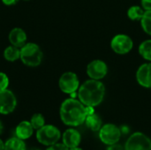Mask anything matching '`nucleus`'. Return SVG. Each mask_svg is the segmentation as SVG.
<instances>
[{
	"instance_id": "nucleus-24",
	"label": "nucleus",
	"mask_w": 151,
	"mask_h": 150,
	"mask_svg": "<svg viewBox=\"0 0 151 150\" xmlns=\"http://www.w3.org/2000/svg\"><path fill=\"white\" fill-rule=\"evenodd\" d=\"M141 3L144 11H151V0H141Z\"/></svg>"
},
{
	"instance_id": "nucleus-22",
	"label": "nucleus",
	"mask_w": 151,
	"mask_h": 150,
	"mask_svg": "<svg viewBox=\"0 0 151 150\" xmlns=\"http://www.w3.org/2000/svg\"><path fill=\"white\" fill-rule=\"evenodd\" d=\"M8 86H9L8 76L4 72H0V90L8 88Z\"/></svg>"
},
{
	"instance_id": "nucleus-15",
	"label": "nucleus",
	"mask_w": 151,
	"mask_h": 150,
	"mask_svg": "<svg viewBox=\"0 0 151 150\" xmlns=\"http://www.w3.org/2000/svg\"><path fill=\"white\" fill-rule=\"evenodd\" d=\"M86 126L93 132H98L102 127V119L95 112L89 115H87L85 119Z\"/></svg>"
},
{
	"instance_id": "nucleus-14",
	"label": "nucleus",
	"mask_w": 151,
	"mask_h": 150,
	"mask_svg": "<svg viewBox=\"0 0 151 150\" xmlns=\"http://www.w3.org/2000/svg\"><path fill=\"white\" fill-rule=\"evenodd\" d=\"M34 128L30 123V121H21L20 123L18 124V126L15 128V135L16 137L25 141L29 139L33 133H34Z\"/></svg>"
},
{
	"instance_id": "nucleus-12",
	"label": "nucleus",
	"mask_w": 151,
	"mask_h": 150,
	"mask_svg": "<svg viewBox=\"0 0 151 150\" xmlns=\"http://www.w3.org/2000/svg\"><path fill=\"white\" fill-rule=\"evenodd\" d=\"M62 141H63L62 143H64L68 149H73L80 145L81 141V136L77 130L73 128H69L63 133Z\"/></svg>"
},
{
	"instance_id": "nucleus-30",
	"label": "nucleus",
	"mask_w": 151,
	"mask_h": 150,
	"mask_svg": "<svg viewBox=\"0 0 151 150\" xmlns=\"http://www.w3.org/2000/svg\"><path fill=\"white\" fill-rule=\"evenodd\" d=\"M28 150H41V149H37V148H32V149H28Z\"/></svg>"
},
{
	"instance_id": "nucleus-29",
	"label": "nucleus",
	"mask_w": 151,
	"mask_h": 150,
	"mask_svg": "<svg viewBox=\"0 0 151 150\" xmlns=\"http://www.w3.org/2000/svg\"><path fill=\"white\" fill-rule=\"evenodd\" d=\"M69 150H83L82 149L79 148V147H76V148H73V149H69Z\"/></svg>"
},
{
	"instance_id": "nucleus-8",
	"label": "nucleus",
	"mask_w": 151,
	"mask_h": 150,
	"mask_svg": "<svg viewBox=\"0 0 151 150\" xmlns=\"http://www.w3.org/2000/svg\"><path fill=\"white\" fill-rule=\"evenodd\" d=\"M111 47L112 50L119 55H124L130 52L134 47L133 40L130 36L123 34L115 35L111 42Z\"/></svg>"
},
{
	"instance_id": "nucleus-11",
	"label": "nucleus",
	"mask_w": 151,
	"mask_h": 150,
	"mask_svg": "<svg viewBox=\"0 0 151 150\" xmlns=\"http://www.w3.org/2000/svg\"><path fill=\"white\" fill-rule=\"evenodd\" d=\"M136 80L142 87L151 88V63L143 64L138 68Z\"/></svg>"
},
{
	"instance_id": "nucleus-7",
	"label": "nucleus",
	"mask_w": 151,
	"mask_h": 150,
	"mask_svg": "<svg viewBox=\"0 0 151 150\" xmlns=\"http://www.w3.org/2000/svg\"><path fill=\"white\" fill-rule=\"evenodd\" d=\"M121 137L120 129L114 124L104 125L99 130V138L105 145H112L118 143Z\"/></svg>"
},
{
	"instance_id": "nucleus-23",
	"label": "nucleus",
	"mask_w": 151,
	"mask_h": 150,
	"mask_svg": "<svg viewBox=\"0 0 151 150\" xmlns=\"http://www.w3.org/2000/svg\"><path fill=\"white\" fill-rule=\"evenodd\" d=\"M46 150H69V149L64 143H56L54 145L49 146Z\"/></svg>"
},
{
	"instance_id": "nucleus-20",
	"label": "nucleus",
	"mask_w": 151,
	"mask_h": 150,
	"mask_svg": "<svg viewBox=\"0 0 151 150\" xmlns=\"http://www.w3.org/2000/svg\"><path fill=\"white\" fill-rule=\"evenodd\" d=\"M141 25L143 31L151 35V11H145L141 19Z\"/></svg>"
},
{
	"instance_id": "nucleus-25",
	"label": "nucleus",
	"mask_w": 151,
	"mask_h": 150,
	"mask_svg": "<svg viewBox=\"0 0 151 150\" xmlns=\"http://www.w3.org/2000/svg\"><path fill=\"white\" fill-rule=\"evenodd\" d=\"M106 150H124V149L120 144L115 143V144H112V145H109Z\"/></svg>"
},
{
	"instance_id": "nucleus-2",
	"label": "nucleus",
	"mask_w": 151,
	"mask_h": 150,
	"mask_svg": "<svg viewBox=\"0 0 151 150\" xmlns=\"http://www.w3.org/2000/svg\"><path fill=\"white\" fill-rule=\"evenodd\" d=\"M104 95L105 87L103 82L97 80H88L81 84L78 89L79 100L85 106H98L103 102Z\"/></svg>"
},
{
	"instance_id": "nucleus-19",
	"label": "nucleus",
	"mask_w": 151,
	"mask_h": 150,
	"mask_svg": "<svg viewBox=\"0 0 151 150\" xmlns=\"http://www.w3.org/2000/svg\"><path fill=\"white\" fill-rule=\"evenodd\" d=\"M139 53L144 59L151 62V40H146L140 44Z\"/></svg>"
},
{
	"instance_id": "nucleus-4",
	"label": "nucleus",
	"mask_w": 151,
	"mask_h": 150,
	"mask_svg": "<svg viewBox=\"0 0 151 150\" xmlns=\"http://www.w3.org/2000/svg\"><path fill=\"white\" fill-rule=\"evenodd\" d=\"M61 133L58 127L52 125H44L36 132V139L39 143L44 146H51L58 142Z\"/></svg>"
},
{
	"instance_id": "nucleus-3",
	"label": "nucleus",
	"mask_w": 151,
	"mask_h": 150,
	"mask_svg": "<svg viewBox=\"0 0 151 150\" xmlns=\"http://www.w3.org/2000/svg\"><path fill=\"white\" fill-rule=\"evenodd\" d=\"M42 51L41 48L34 42H27L20 48V60L29 67H36L41 65L42 60Z\"/></svg>"
},
{
	"instance_id": "nucleus-9",
	"label": "nucleus",
	"mask_w": 151,
	"mask_h": 150,
	"mask_svg": "<svg viewBox=\"0 0 151 150\" xmlns=\"http://www.w3.org/2000/svg\"><path fill=\"white\" fill-rule=\"evenodd\" d=\"M17 106L15 95L8 88L0 90V114L8 115L14 111Z\"/></svg>"
},
{
	"instance_id": "nucleus-1",
	"label": "nucleus",
	"mask_w": 151,
	"mask_h": 150,
	"mask_svg": "<svg viewBox=\"0 0 151 150\" xmlns=\"http://www.w3.org/2000/svg\"><path fill=\"white\" fill-rule=\"evenodd\" d=\"M62 122L68 126H78L85 122L87 108L80 101L74 98L65 99L59 110Z\"/></svg>"
},
{
	"instance_id": "nucleus-5",
	"label": "nucleus",
	"mask_w": 151,
	"mask_h": 150,
	"mask_svg": "<svg viewBox=\"0 0 151 150\" xmlns=\"http://www.w3.org/2000/svg\"><path fill=\"white\" fill-rule=\"evenodd\" d=\"M125 150H151V140L142 133H134L127 139Z\"/></svg>"
},
{
	"instance_id": "nucleus-10",
	"label": "nucleus",
	"mask_w": 151,
	"mask_h": 150,
	"mask_svg": "<svg viewBox=\"0 0 151 150\" xmlns=\"http://www.w3.org/2000/svg\"><path fill=\"white\" fill-rule=\"evenodd\" d=\"M108 72L107 65L102 60H94L87 66V74L92 80H100L104 79Z\"/></svg>"
},
{
	"instance_id": "nucleus-31",
	"label": "nucleus",
	"mask_w": 151,
	"mask_h": 150,
	"mask_svg": "<svg viewBox=\"0 0 151 150\" xmlns=\"http://www.w3.org/2000/svg\"><path fill=\"white\" fill-rule=\"evenodd\" d=\"M25 1H29V0H25Z\"/></svg>"
},
{
	"instance_id": "nucleus-13",
	"label": "nucleus",
	"mask_w": 151,
	"mask_h": 150,
	"mask_svg": "<svg viewBox=\"0 0 151 150\" xmlns=\"http://www.w3.org/2000/svg\"><path fill=\"white\" fill-rule=\"evenodd\" d=\"M9 42L12 45L21 48L27 43V36L26 32L20 27H14L9 33Z\"/></svg>"
},
{
	"instance_id": "nucleus-17",
	"label": "nucleus",
	"mask_w": 151,
	"mask_h": 150,
	"mask_svg": "<svg viewBox=\"0 0 151 150\" xmlns=\"http://www.w3.org/2000/svg\"><path fill=\"white\" fill-rule=\"evenodd\" d=\"M4 57L9 62H14L20 58V49L13 45L6 47L4 50Z\"/></svg>"
},
{
	"instance_id": "nucleus-6",
	"label": "nucleus",
	"mask_w": 151,
	"mask_h": 150,
	"mask_svg": "<svg viewBox=\"0 0 151 150\" xmlns=\"http://www.w3.org/2000/svg\"><path fill=\"white\" fill-rule=\"evenodd\" d=\"M60 90L68 95H73L80 88V81L76 73L73 72H66L61 75L58 80Z\"/></svg>"
},
{
	"instance_id": "nucleus-16",
	"label": "nucleus",
	"mask_w": 151,
	"mask_h": 150,
	"mask_svg": "<svg viewBox=\"0 0 151 150\" xmlns=\"http://www.w3.org/2000/svg\"><path fill=\"white\" fill-rule=\"evenodd\" d=\"M4 150H27V146L23 140L12 137L4 142Z\"/></svg>"
},
{
	"instance_id": "nucleus-18",
	"label": "nucleus",
	"mask_w": 151,
	"mask_h": 150,
	"mask_svg": "<svg viewBox=\"0 0 151 150\" xmlns=\"http://www.w3.org/2000/svg\"><path fill=\"white\" fill-rule=\"evenodd\" d=\"M144 12L145 11L142 7H140L138 5H133L127 10V17L131 20H141Z\"/></svg>"
},
{
	"instance_id": "nucleus-21",
	"label": "nucleus",
	"mask_w": 151,
	"mask_h": 150,
	"mask_svg": "<svg viewBox=\"0 0 151 150\" xmlns=\"http://www.w3.org/2000/svg\"><path fill=\"white\" fill-rule=\"evenodd\" d=\"M30 123L35 130H39L45 125V119L44 117L41 113H35L32 116L30 119Z\"/></svg>"
},
{
	"instance_id": "nucleus-28",
	"label": "nucleus",
	"mask_w": 151,
	"mask_h": 150,
	"mask_svg": "<svg viewBox=\"0 0 151 150\" xmlns=\"http://www.w3.org/2000/svg\"><path fill=\"white\" fill-rule=\"evenodd\" d=\"M3 132H4V125H3L2 121L0 120V135L3 133Z\"/></svg>"
},
{
	"instance_id": "nucleus-26",
	"label": "nucleus",
	"mask_w": 151,
	"mask_h": 150,
	"mask_svg": "<svg viewBox=\"0 0 151 150\" xmlns=\"http://www.w3.org/2000/svg\"><path fill=\"white\" fill-rule=\"evenodd\" d=\"M3 4L5 5H13L19 2V0H2Z\"/></svg>"
},
{
	"instance_id": "nucleus-27",
	"label": "nucleus",
	"mask_w": 151,
	"mask_h": 150,
	"mask_svg": "<svg viewBox=\"0 0 151 150\" xmlns=\"http://www.w3.org/2000/svg\"><path fill=\"white\" fill-rule=\"evenodd\" d=\"M0 150H4V142L0 139Z\"/></svg>"
}]
</instances>
